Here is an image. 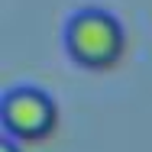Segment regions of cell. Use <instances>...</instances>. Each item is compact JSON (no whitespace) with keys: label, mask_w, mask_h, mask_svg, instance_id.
<instances>
[{"label":"cell","mask_w":152,"mask_h":152,"mask_svg":"<svg viewBox=\"0 0 152 152\" xmlns=\"http://www.w3.org/2000/svg\"><path fill=\"white\" fill-rule=\"evenodd\" d=\"M0 123L10 139L16 142H36L45 139L55 123H58V107L52 94H45L36 84H16L7 88L0 100Z\"/></svg>","instance_id":"2"},{"label":"cell","mask_w":152,"mask_h":152,"mask_svg":"<svg viewBox=\"0 0 152 152\" xmlns=\"http://www.w3.org/2000/svg\"><path fill=\"white\" fill-rule=\"evenodd\" d=\"M0 152H20V142L10 139V136H3V139H0Z\"/></svg>","instance_id":"3"},{"label":"cell","mask_w":152,"mask_h":152,"mask_svg":"<svg viewBox=\"0 0 152 152\" xmlns=\"http://www.w3.org/2000/svg\"><path fill=\"white\" fill-rule=\"evenodd\" d=\"M126 45L123 23L104 7H81L65 23V52L84 68L117 65Z\"/></svg>","instance_id":"1"}]
</instances>
